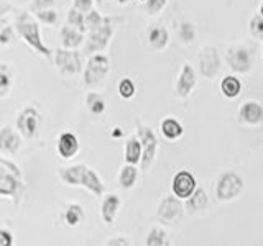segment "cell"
<instances>
[{
    "label": "cell",
    "instance_id": "8",
    "mask_svg": "<svg viewBox=\"0 0 263 246\" xmlns=\"http://www.w3.org/2000/svg\"><path fill=\"white\" fill-rule=\"evenodd\" d=\"M137 130H138V138L140 143H142V169L146 171L152 166L155 158H156V150H158V138H156L155 131L150 127H145L142 123H137Z\"/></svg>",
    "mask_w": 263,
    "mask_h": 246
},
{
    "label": "cell",
    "instance_id": "17",
    "mask_svg": "<svg viewBox=\"0 0 263 246\" xmlns=\"http://www.w3.org/2000/svg\"><path fill=\"white\" fill-rule=\"evenodd\" d=\"M60 41H61V48L64 49H78L79 46L84 45L86 35L66 23L60 30Z\"/></svg>",
    "mask_w": 263,
    "mask_h": 246
},
{
    "label": "cell",
    "instance_id": "12",
    "mask_svg": "<svg viewBox=\"0 0 263 246\" xmlns=\"http://www.w3.org/2000/svg\"><path fill=\"white\" fill-rule=\"evenodd\" d=\"M197 84V74L194 71V68L189 63H184L183 68L179 71V76L176 79V95L181 98H187L191 95V92L194 90Z\"/></svg>",
    "mask_w": 263,
    "mask_h": 246
},
{
    "label": "cell",
    "instance_id": "38",
    "mask_svg": "<svg viewBox=\"0 0 263 246\" xmlns=\"http://www.w3.org/2000/svg\"><path fill=\"white\" fill-rule=\"evenodd\" d=\"M16 31L15 27H10V25H5V27L0 30V45H10L15 41Z\"/></svg>",
    "mask_w": 263,
    "mask_h": 246
},
{
    "label": "cell",
    "instance_id": "34",
    "mask_svg": "<svg viewBox=\"0 0 263 246\" xmlns=\"http://www.w3.org/2000/svg\"><path fill=\"white\" fill-rule=\"evenodd\" d=\"M36 20L40 23L46 25V27H54V25L58 23V20H60V13H58L56 8H46V10H40L35 13Z\"/></svg>",
    "mask_w": 263,
    "mask_h": 246
},
{
    "label": "cell",
    "instance_id": "9",
    "mask_svg": "<svg viewBox=\"0 0 263 246\" xmlns=\"http://www.w3.org/2000/svg\"><path fill=\"white\" fill-rule=\"evenodd\" d=\"M183 212H184L183 202L173 194V195H166L164 199H161V202L158 203V209H156V217H158L163 223L173 225L181 220Z\"/></svg>",
    "mask_w": 263,
    "mask_h": 246
},
{
    "label": "cell",
    "instance_id": "5",
    "mask_svg": "<svg viewBox=\"0 0 263 246\" xmlns=\"http://www.w3.org/2000/svg\"><path fill=\"white\" fill-rule=\"evenodd\" d=\"M54 66L63 76H76L84 71L82 54L78 49H64L60 48L54 51Z\"/></svg>",
    "mask_w": 263,
    "mask_h": 246
},
{
    "label": "cell",
    "instance_id": "19",
    "mask_svg": "<svg viewBox=\"0 0 263 246\" xmlns=\"http://www.w3.org/2000/svg\"><path fill=\"white\" fill-rule=\"evenodd\" d=\"M168 41H170V33L161 25H153L148 30V43H150V46L155 51H163L168 46Z\"/></svg>",
    "mask_w": 263,
    "mask_h": 246
},
{
    "label": "cell",
    "instance_id": "32",
    "mask_svg": "<svg viewBox=\"0 0 263 246\" xmlns=\"http://www.w3.org/2000/svg\"><path fill=\"white\" fill-rule=\"evenodd\" d=\"M179 39L183 41V45H193L196 39V27L193 22H181L178 30Z\"/></svg>",
    "mask_w": 263,
    "mask_h": 246
},
{
    "label": "cell",
    "instance_id": "47",
    "mask_svg": "<svg viewBox=\"0 0 263 246\" xmlns=\"http://www.w3.org/2000/svg\"><path fill=\"white\" fill-rule=\"evenodd\" d=\"M115 2H117L119 5H125V4H128L130 0H115Z\"/></svg>",
    "mask_w": 263,
    "mask_h": 246
},
{
    "label": "cell",
    "instance_id": "13",
    "mask_svg": "<svg viewBox=\"0 0 263 246\" xmlns=\"http://www.w3.org/2000/svg\"><path fill=\"white\" fill-rule=\"evenodd\" d=\"M238 120L245 125H260L263 123V105L257 100H247L238 110Z\"/></svg>",
    "mask_w": 263,
    "mask_h": 246
},
{
    "label": "cell",
    "instance_id": "39",
    "mask_svg": "<svg viewBox=\"0 0 263 246\" xmlns=\"http://www.w3.org/2000/svg\"><path fill=\"white\" fill-rule=\"evenodd\" d=\"M56 0H30V12H40L46 10V8H54Z\"/></svg>",
    "mask_w": 263,
    "mask_h": 246
},
{
    "label": "cell",
    "instance_id": "22",
    "mask_svg": "<svg viewBox=\"0 0 263 246\" xmlns=\"http://www.w3.org/2000/svg\"><path fill=\"white\" fill-rule=\"evenodd\" d=\"M87 166L86 164H74V166L69 168H61L60 169V179L64 184L68 186H81L82 176H84Z\"/></svg>",
    "mask_w": 263,
    "mask_h": 246
},
{
    "label": "cell",
    "instance_id": "3",
    "mask_svg": "<svg viewBox=\"0 0 263 246\" xmlns=\"http://www.w3.org/2000/svg\"><path fill=\"white\" fill-rule=\"evenodd\" d=\"M112 36H114V23H112V18H110L107 23H104L102 27H99V28H96L92 31H87L82 54L92 56V54H97V53H102L104 49L109 46Z\"/></svg>",
    "mask_w": 263,
    "mask_h": 246
},
{
    "label": "cell",
    "instance_id": "41",
    "mask_svg": "<svg viewBox=\"0 0 263 246\" xmlns=\"http://www.w3.org/2000/svg\"><path fill=\"white\" fill-rule=\"evenodd\" d=\"M0 246H13V236L7 230H0Z\"/></svg>",
    "mask_w": 263,
    "mask_h": 246
},
{
    "label": "cell",
    "instance_id": "30",
    "mask_svg": "<svg viewBox=\"0 0 263 246\" xmlns=\"http://www.w3.org/2000/svg\"><path fill=\"white\" fill-rule=\"evenodd\" d=\"M66 23L69 25V27L76 28L82 33L87 31V27H86V13L79 12L78 8L71 7L68 10V16H66Z\"/></svg>",
    "mask_w": 263,
    "mask_h": 246
},
{
    "label": "cell",
    "instance_id": "16",
    "mask_svg": "<svg viewBox=\"0 0 263 246\" xmlns=\"http://www.w3.org/2000/svg\"><path fill=\"white\" fill-rule=\"evenodd\" d=\"M22 187V180L18 176L0 164V195H16L18 189Z\"/></svg>",
    "mask_w": 263,
    "mask_h": 246
},
{
    "label": "cell",
    "instance_id": "6",
    "mask_svg": "<svg viewBox=\"0 0 263 246\" xmlns=\"http://www.w3.org/2000/svg\"><path fill=\"white\" fill-rule=\"evenodd\" d=\"M229 68L237 74H249L253 68L252 51L243 45H232L226 53Z\"/></svg>",
    "mask_w": 263,
    "mask_h": 246
},
{
    "label": "cell",
    "instance_id": "29",
    "mask_svg": "<svg viewBox=\"0 0 263 246\" xmlns=\"http://www.w3.org/2000/svg\"><path fill=\"white\" fill-rule=\"evenodd\" d=\"M86 105L92 115H102L107 107L104 95H101L99 92H89L86 95Z\"/></svg>",
    "mask_w": 263,
    "mask_h": 246
},
{
    "label": "cell",
    "instance_id": "23",
    "mask_svg": "<svg viewBox=\"0 0 263 246\" xmlns=\"http://www.w3.org/2000/svg\"><path fill=\"white\" fill-rule=\"evenodd\" d=\"M208 203H209V197L208 192L204 191L202 187H197L194 194L186 199V210L189 213H196V212H202L208 209Z\"/></svg>",
    "mask_w": 263,
    "mask_h": 246
},
{
    "label": "cell",
    "instance_id": "4",
    "mask_svg": "<svg viewBox=\"0 0 263 246\" xmlns=\"http://www.w3.org/2000/svg\"><path fill=\"white\" fill-rule=\"evenodd\" d=\"M243 192V179L234 171L224 172L216 184V197L220 202H230Z\"/></svg>",
    "mask_w": 263,
    "mask_h": 246
},
{
    "label": "cell",
    "instance_id": "18",
    "mask_svg": "<svg viewBox=\"0 0 263 246\" xmlns=\"http://www.w3.org/2000/svg\"><path fill=\"white\" fill-rule=\"evenodd\" d=\"M122 205V200L119 195L115 194H109L104 197L102 200V205H101V217L104 220V223L107 225H112L115 218H117V213H119V209Z\"/></svg>",
    "mask_w": 263,
    "mask_h": 246
},
{
    "label": "cell",
    "instance_id": "28",
    "mask_svg": "<svg viewBox=\"0 0 263 246\" xmlns=\"http://www.w3.org/2000/svg\"><path fill=\"white\" fill-rule=\"evenodd\" d=\"M145 246H171L170 236L160 227H153L146 235Z\"/></svg>",
    "mask_w": 263,
    "mask_h": 246
},
{
    "label": "cell",
    "instance_id": "46",
    "mask_svg": "<svg viewBox=\"0 0 263 246\" xmlns=\"http://www.w3.org/2000/svg\"><path fill=\"white\" fill-rule=\"evenodd\" d=\"M114 131H115V133H114V136H120V135H123V131H122L120 128H115Z\"/></svg>",
    "mask_w": 263,
    "mask_h": 246
},
{
    "label": "cell",
    "instance_id": "1",
    "mask_svg": "<svg viewBox=\"0 0 263 246\" xmlns=\"http://www.w3.org/2000/svg\"><path fill=\"white\" fill-rule=\"evenodd\" d=\"M13 27H15L16 35H18L33 51H36L40 56L46 57V59L53 57V51L45 45L43 36H41L40 22L36 20V16H33L31 13H27V12H18L15 16Z\"/></svg>",
    "mask_w": 263,
    "mask_h": 246
},
{
    "label": "cell",
    "instance_id": "2",
    "mask_svg": "<svg viewBox=\"0 0 263 246\" xmlns=\"http://www.w3.org/2000/svg\"><path fill=\"white\" fill-rule=\"evenodd\" d=\"M110 72V59L109 56L104 53H97L89 56L87 63L84 64V71H82V79L87 87H96L109 76Z\"/></svg>",
    "mask_w": 263,
    "mask_h": 246
},
{
    "label": "cell",
    "instance_id": "15",
    "mask_svg": "<svg viewBox=\"0 0 263 246\" xmlns=\"http://www.w3.org/2000/svg\"><path fill=\"white\" fill-rule=\"evenodd\" d=\"M58 154L63 159H71L79 153V139L72 131H63L58 138Z\"/></svg>",
    "mask_w": 263,
    "mask_h": 246
},
{
    "label": "cell",
    "instance_id": "11",
    "mask_svg": "<svg viewBox=\"0 0 263 246\" xmlns=\"http://www.w3.org/2000/svg\"><path fill=\"white\" fill-rule=\"evenodd\" d=\"M196 189H197V182L191 171H186V169L178 171L171 180V191L181 200L189 199V197L194 194Z\"/></svg>",
    "mask_w": 263,
    "mask_h": 246
},
{
    "label": "cell",
    "instance_id": "48",
    "mask_svg": "<svg viewBox=\"0 0 263 246\" xmlns=\"http://www.w3.org/2000/svg\"><path fill=\"white\" fill-rule=\"evenodd\" d=\"M258 13L263 16V2H261V5H260V8H258Z\"/></svg>",
    "mask_w": 263,
    "mask_h": 246
},
{
    "label": "cell",
    "instance_id": "43",
    "mask_svg": "<svg viewBox=\"0 0 263 246\" xmlns=\"http://www.w3.org/2000/svg\"><path fill=\"white\" fill-rule=\"evenodd\" d=\"M105 246H130V244H128V240L125 236H114L107 241Z\"/></svg>",
    "mask_w": 263,
    "mask_h": 246
},
{
    "label": "cell",
    "instance_id": "20",
    "mask_svg": "<svg viewBox=\"0 0 263 246\" xmlns=\"http://www.w3.org/2000/svg\"><path fill=\"white\" fill-rule=\"evenodd\" d=\"M160 130H161V135L168 139V141H176L184 133V128L183 125L179 123L178 118L175 117H166L163 118L160 123Z\"/></svg>",
    "mask_w": 263,
    "mask_h": 246
},
{
    "label": "cell",
    "instance_id": "25",
    "mask_svg": "<svg viewBox=\"0 0 263 246\" xmlns=\"http://www.w3.org/2000/svg\"><path fill=\"white\" fill-rule=\"evenodd\" d=\"M220 92L226 98H235L242 92V80L237 76H226L220 80Z\"/></svg>",
    "mask_w": 263,
    "mask_h": 246
},
{
    "label": "cell",
    "instance_id": "51",
    "mask_svg": "<svg viewBox=\"0 0 263 246\" xmlns=\"http://www.w3.org/2000/svg\"><path fill=\"white\" fill-rule=\"evenodd\" d=\"M261 56H263V48H261Z\"/></svg>",
    "mask_w": 263,
    "mask_h": 246
},
{
    "label": "cell",
    "instance_id": "50",
    "mask_svg": "<svg viewBox=\"0 0 263 246\" xmlns=\"http://www.w3.org/2000/svg\"><path fill=\"white\" fill-rule=\"evenodd\" d=\"M140 2H143V4H145V2H146V0H140Z\"/></svg>",
    "mask_w": 263,
    "mask_h": 246
},
{
    "label": "cell",
    "instance_id": "37",
    "mask_svg": "<svg viewBox=\"0 0 263 246\" xmlns=\"http://www.w3.org/2000/svg\"><path fill=\"white\" fill-rule=\"evenodd\" d=\"M168 0H146L145 10L148 15H158L164 7H166Z\"/></svg>",
    "mask_w": 263,
    "mask_h": 246
},
{
    "label": "cell",
    "instance_id": "35",
    "mask_svg": "<svg viewBox=\"0 0 263 246\" xmlns=\"http://www.w3.org/2000/svg\"><path fill=\"white\" fill-rule=\"evenodd\" d=\"M117 90H119V95H120L122 98H125V100H130V98L134 97L135 92H137L135 82L132 80L130 77H123V79L119 82Z\"/></svg>",
    "mask_w": 263,
    "mask_h": 246
},
{
    "label": "cell",
    "instance_id": "10",
    "mask_svg": "<svg viewBox=\"0 0 263 246\" xmlns=\"http://www.w3.org/2000/svg\"><path fill=\"white\" fill-rule=\"evenodd\" d=\"M41 115L35 107H25V109L16 115V131L27 139L35 138L38 133Z\"/></svg>",
    "mask_w": 263,
    "mask_h": 246
},
{
    "label": "cell",
    "instance_id": "21",
    "mask_svg": "<svg viewBox=\"0 0 263 246\" xmlns=\"http://www.w3.org/2000/svg\"><path fill=\"white\" fill-rule=\"evenodd\" d=\"M81 186H82V187H86L87 191H89L90 194H94L96 197H101V195H104V192H105V187H104L102 179L99 177L97 172H96L94 169H90V168L86 169L84 176H82V180H81Z\"/></svg>",
    "mask_w": 263,
    "mask_h": 246
},
{
    "label": "cell",
    "instance_id": "26",
    "mask_svg": "<svg viewBox=\"0 0 263 246\" xmlns=\"http://www.w3.org/2000/svg\"><path fill=\"white\" fill-rule=\"evenodd\" d=\"M137 179H138V169H137V166L125 162V166H122V169H120L119 184L123 189H132L137 184Z\"/></svg>",
    "mask_w": 263,
    "mask_h": 246
},
{
    "label": "cell",
    "instance_id": "44",
    "mask_svg": "<svg viewBox=\"0 0 263 246\" xmlns=\"http://www.w3.org/2000/svg\"><path fill=\"white\" fill-rule=\"evenodd\" d=\"M13 10H15L13 5L8 4L7 0H2V2H0V18H4L5 15H8V13L13 12Z\"/></svg>",
    "mask_w": 263,
    "mask_h": 246
},
{
    "label": "cell",
    "instance_id": "40",
    "mask_svg": "<svg viewBox=\"0 0 263 246\" xmlns=\"http://www.w3.org/2000/svg\"><path fill=\"white\" fill-rule=\"evenodd\" d=\"M72 7L82 13H87L94 8V0H72Z\"/></svg>",
    "mask_w": 263,
    "mask_h": 246
},
{
    "label": "cell",
    "instance_id": "31",
    "mask_svg": "<svg viewBox=\"0 0 263 246\" xmlns=\"http://www.w3.org/2000/svg\"><path fill=\"white\" fill-rule=\"evenodd\" d=\"M64 220H66V223H68L69 227L79 225L81 221L84 220V209H82L79 203H71L68 207V210H66V213H64Z\"/></svg>",
    "mask_w": 263,
    "mask_h": 246
},
{
    "label": "cell",
    "instance_id": "42",
    "mask_svg": "<svg viewBox=\"0 0 263 246\" xmlns=\"http://www.w3.org/2000/svg\"><path fill=\"white\" fill-rule=\"evenodd\" d=\"M0 164H4L5 168H8L15 176H18L20 179H22V171H20V168L16 166V164H13L12 161H8V159H5V158H0Z\"/></svg>",
    "mask_w": 263,
    "mask_h": 246
},
{
    "label": "cell",
    "instance_id": "7",
    "mask_svg": "<svg viewBox=\"0 0 263 246\" xmlns=\"http://www.w3.org/2000/svg\"><path fill=\"white\" fill-rule=\"evenodd\" d=\"M222 68L219 49L214 46H204L197 54V71L205 79H214Z\"/></svg>",
    "mask_w": 263,
    "mask_h": 246
},
{
    "label": "cell",
    "instance_id": "49",
    "mask_svg": "<svg viewBox=\"0 0 263 246\" xmlns=\"http://www.w3.org/2000/svg\"><path fill=\"white\" fill-rule=\"evenodd\" d=\"M96 2H97V4H102V2H104V0H96Z\"/></svg>",
    "mask_w": 263,
    "mask_h": 246
},
{
    "label": "cell",
    "instance_id": "14",
    "mask_svg": "<svg viewBox=\"0 0 263 246\" xmlns=\"http://www.w3.org/2000/svg\"><path fill=\"white\" fill-rule=\"evenodd\" d=\"M20 146H22V138L12 127L5 125L4 128H0V151L4 154L13 156L18 153Z\"/></svg>",
    "mask_w": 263,
    "mask_h": 246
},
{
    "label": "cell",
    "instance_id": "36",
    "mask_svg": "<svg viewBox=\"0 0 263 246\" xmlns=\"http://www.w3.org/2000/svg\"><path fill=\"white\" fill-rule=\"evenodd\" d=\"M249 33L250 36L255 39L263 41V16L260 13L253 15L250 22H249Z\"/></svg>",
    "mask_w": 263,
    "mask_h": 246
},
{
    "label": "cell",
    "instance_id": "27",
    "mask_svg": "<svg viewBox=\"0 0 263 246\" xmlns=\"http://www.w3.org/2000/svg\"><path fill=\"white\" fill-rule=\"evenodd\" d=\"M13 86V69L10 64L0 63V97H7Z\"/></svg>",
    "mask_w": 263,
    "mask_h": 246
},
{
    "label": "cell",
    "instance_id": "24",
    "mask_svg": "<svg viewBox=\"0 0 263 246\" xmlns=\"http://www.w3.org/2000/svg\"><path fill=\"white\" fill-rule=\"evenodd\" d=\"M142 154H143V150H142V143H140V138L138 136H130L125 143V162L127 164H137L142 162Z\"/></svg>",
    "mask_w": 263,
    "mask_h": 246
},
{
    "label": "cell",
    "instance_id": "45",
    "mask_svg": "<svg viewBox=\"0 0 263 246\" xmlns=\"http://www.w3.org/2000/svg\"><path fill=\"white\" fill-rule=\"evenodd\" d=\"M5 25H8V23H7V20H5V16H4V18H0V30H2V28L5 27Z\"/></svg>",
    "mask_w": 263,
    "mask_h": 246
},
{
    "label": "cell",
    "instance_id": "33",
    "mask_svg": "<svg viewBox=\"0 0 263 246\" xmlns=\"http://www.w3.org/2000/svg\"><path fill=\"white\" fill-rule=\"evenodd\" d=\"M110 18L109 16H104L99 10H96V8H92L90 12L86 13V27H87V31H92L99 27H102L104 23H107Z\"/></svg>",
    "mask_w": 263,
    "mask_h": 246
}]
</instances>
